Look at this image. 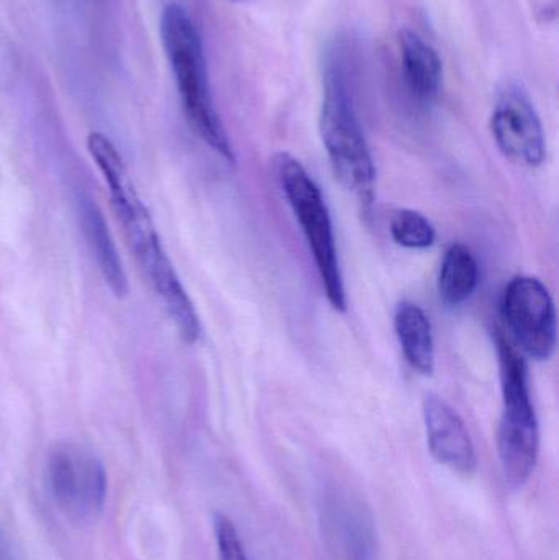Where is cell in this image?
<instances>
[{"label":"cell","mask_w":559,"mask_h":560,"mask_svg":"<svg viewBox=\"0 0 559 560\" xmlns=\"http://www.w3.org/2000/svg\"><path fill=\"white\" fill-rule=\"evenodd\" d=\"M88 148L107 183L112 210L124 229L125 238L141 271L163 302L180 339L187 345H196L202 335L196 306L161 243L150 212L138 196L120 153L105 135L97 131L89 135Z\"/></svg>","instance_id":"obj_1"},{"label":"cell","mask_w":559,"mask_h":560,"mask_svg":"<svg viewBox=\"0 0 559 560\" xmlns=\"http://www.w3.org/2000/svg\"><path fill=\"white\" fill-rule=\"evenodd\" d=\"M160 30L190 127L226 163H235L229 135L213 105L199 30L179 3H170L163 10Z\"/></svg>","instance_id":"obj_2"},{"label":"cell","mask_w":559,"mask_h":560,"mask_svg":"<svg viewBox=\"0 0 559 560\" xmlns=\"http://www.w3.org/2000/svg\"><path fill=\"white\" fill-rule=\"evenodd\" d=\"M321 135L338 183L370 212L376 197V164L340 68L325 72Z\"/></svg>","instance_id":"obj_3"},{"label":"cell","mask_w":559,"mask_h":560,"mask_svg":"<svg viewBox=\"0 0 559 560\" xmlns=\"http://www.w3.org/2000/svg\"><path fill=\"white\" fill-rule=\"evenodd\" d=\"M502 411L498 453L505 482L521 489L531 480L540 454V424L532 401L528 368L509 339L499 336Z\"/></svg>","instance_id":"obj_4"},{"label":"cell","mask_w":559,"mask_h":560,"mask_svg":"<svg viewBox=\"0 0 559 560\" xmlns=\"http://www.w3.org/2000/svg\"><path fill=\"white\" fill-rule=\"evenodd\" d=\"M275 171L282 194L314 256L328 303L338 312H345L347 292L327 200L304 164L292 154H276Z\"/></svg>","instance_id":"obj_5"},{"label":"cell","mask_w":559,"mask_h":560,"mask_svg":"<svg viewBox=\"0 0 559 560\" xmlns=\"http://www.w3.org/2000/svg\"><path fill=\"white\" fill-rule=\"evenodd\" d=\"M46 476L53 500L68 518L89 522L101 515L107 476L94 453L78 444H58L49 453Z\"/></svg>","instance_id":"obj_6"},{"label":"cell","mask_w":559,"mask_h":560,"mask_svg":"<svg viewBox=\"0 0 559 560\" xmlns=\"http://www.w3.org/2000/svg\"><path fill=\"white\" fill-rule=\"evenodd\" d=\"M502 316L515 345L534 361H550L558 346L557 308L548 287L517 276L505 287Z\"/></svg>","instance_id":"obj_7"},{"label":"cell","mask_w":559,"mask_h":560,"mask_svg":"<svg viewBox=\"0 0 559 560\" xmlns=\"http://www.w3.org/2000/svg\"><path fill=\"white\" fill-rule=\"evenodd\" d=\"M491 130L501 153L517 166L535 170L547 160L544 125L531 97L519 85H508L499 95Z\"/></svg>","instance_id":"obj_8"},{"label":"cell","mask_w":559,"mask_h":560,"mask_svg":"<svg viewBox=\"0 0 559 560\" xmlns=\"http://www.w3.org/2000/svg\"><path fill=\"white\" fill-rule=\"evenodd\" d=\"M423 423L433 459L463 476L476 472L478 454L463 418L440 395L423 398Z\"/></svg>","instance_id":"obj_9"},{"label":"cell","mask_w":559,"mask_h":560,"mask_svg":"<svg viewBox=\"0 0 559 560\" xmlns=\"http://www.w3.org/2000/svg\"><path fill=\"white\" fill-rule=\"evenodd\" d=\"M404 81L419 102H432L443 84V62L436 49L412 30L399 33Z\"/></svg>","instance_id":"obj_10"},{"label":"cell","mask_w":559,"mask_h":560,"mask_svg":"<svg viewBox=\"0 0 559 560\" xmlns=\"http://www.w3.org/2000/svg\"><path fill=\"white\" fill-rule=\"evenodd\" d=\"M79 213H81L82 232L91 246L92 255L97 261L105 283L118 299L127 295V275H125L124 265H121L104 215L89 197H82L79 202Z\"/></svg>","instance_id":"obj_11"},{"label":"cell","mask_w":559,"mask_h":560,"mask_svg":"<svg viewBox=\"0 0 559 560\" xmlns=\"http://www.w3.org/2000/svg\"><path fill=\"white\" fill-rule=\"evenodd\" d=\"M394 329L407 362L423 375L435 369V341L429 316L414 302H400L394 313Z\"/></svg>","instance_id":"obj_12"},{"label":"cell","mask_w":559,"mask_h":560,"mask_svg":"<svg viewBox=\"0 0 559 560\" xmlns=\"http://www.w3.org/2000/svg\"><path fill=\"white\" fill-rule=\"evenodd\" d=\"M481 272L479 262L468 246L455 243L446 249L440 266L439 289L440 299L449 306H459L468 302L479 287Z\"/></svg>","instance_id":"obj_13"},{"label":"cell","mask_w":559,"mask_h":560,"mask_svg":"<svg viewBox=\"0 0 559 560\" xmlns=\"http://www.w3.org/2000/svg\"><path fill=\"white\" fill-rule=\"evenodd\" d=\"M389 230L394 242L407 249H427L436 240L435 225L429 217L412 209L394 213Z\"/></svg>","instance_id":"obj_14"},{"label":"cell","mask_w":559,"mask_h":560,"mask_svg":"<svg viewBox=\"0 0 559 560\" xmlns=\"http://www.w3.org/2000/svg\"><path fill=\"white\" fill-rule=\"evenodd\" d=\"M213 535L219 560H249L245 545L229 516L222 513L213 515Z\"/></svg>","instance_id":"obj_15"}]
</instances>
